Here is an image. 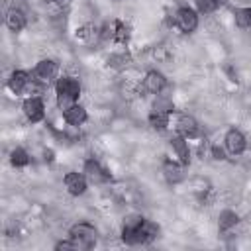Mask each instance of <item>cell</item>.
Returning <instances> with one entry per match:
<instances>
[{
  "label": "cell",
  "mask_w": 251,
  "mask_h": 251,
  "mask_svg": "<svg viewBox=\"0 0 251 251\" xmlns=\"http://www.w3.org/2000/svg\"><path fill=\"white\" fill-rule=\"evenodd\" d=\"M92 35H96V27H92V25H84V27L76 29V37H80V39H90Z\"/></svg>",
  "instance_id": "cell-22"
},
{
  "label": "cell",
  "mask_w": 251,
  "mask_h": 251,
  "mask_svg": "<svg viewBox=\"0 0 251 251\" xmlns=\"http://www.w3.org/2000/svg\"><path fill=\"white\" fill-rule=\"evenodd\" d=\"M153 110H161V112H167V114H171V110H173V104L169 102V100H157L155 102V106H153Z\"/></svg>",
  "instance_id": "cell-23"
},
{
  "label": "cell",
  "mask_w": 251,
  "mask_h": 251,
  "mask_svg": "<svg viewBox=\"0 0 251 251\" xmlns=\"http://www.w3.org/2000/svg\"><path fill=\"white\" fill-rule=\"evenodd\" d=\"M235 24L239 27H251V8L235 10Z\"/></svg>",
  "instance_id": "cell-19"
},
{
  "label": "cell",
  "mask_w": 251,
  "mask_h": 251,
  "mask_svg": "<svg viewBox=\"0 0 251 251\" xmlns=\"http://www.w3.org/2000/svg\"><path fill=\"white\" fill-rule=\"evenodd\" d=\"M29 82H31V76L25 71H14L10 80H8V86L12 88V92L20 94V92H24L29 86Z\"/></svg>",
  "instance_id": "cell-11"
},
{
  "label": "cell",
  "mask_w": 251,
  "mask_h": 251,
  "mask_svg": "<svg viewBox=\"0 0 251 251\" xmlns=\"http://www.w3.org/2000/svg\"><path fill=\"white\" fill-rule=\"evenodd\" d=\"M69 237L75 243V249H90L96 243V229L90 224H76L71 227Z\"/></svg>",
  "instance_id": "cell-3"
},
{
  "label": "cell",
  "mask_w": 251,
  "mask_h": 251,
  "mask_svg": "<svg viewBox=\"0 0 251 251\" xmlns=\"http://www.w3.org/2000/svg\"><path fill=\"white\" fill-rule=\"evenodd\" d=\"M55 2H57V4H59V6H63V4H67V2H69V0H55Z\"/></svg>",
  "instance_id": "cell-24"
},
{
  "label": "cell",
  "mask_w": 251,
  "mask_h": 251,
  "mask_svg": "<svg viewBox=\"0 0 251 251\" xmlns=\"http://www.w3.org/2000/svg\"><path fill=\"white\" fill-rule=\"evenodd\" d=\"M10 161H12L14 167H25L29 163V157H27V153L24 149H14L12 155H10Z\"/></svg>",
  "instance_id": "cell-20"
},
{
  "label": "cell",
  "mask_w": 251,
  "mask_h": 251,
  "mask_svg": "<svg viewBox=\"0 0 251 251\" xmlns=\"http://www.w3.org/2000/svg\"><path fill=\"white\" fill-rule=\"evenodd\" d=\"M6 25L12 29V31H22L25 27V16L24 12L20 10H10L8 16H6Z\"/></svg>",
  "instance_id": "cell-15"
},
{
  "label": "cell",
  "mask_w": 251,
  "mask_h": 251,
  "mask_svg": "<svg viewBox=\"0 0 251 251\" xmlns=\"http://www.w3.org/2000/svg\"><path fill=\"white\" fill-rule=\"evenodd\" d=\"M84 175H86V178L88 180H92V182H106V180H110V175L100 167V163L98 161H94V159H88L86 163H84Z\"/></svg>",
  "instance_id": "cell-7"
},
{
  "label": "cell",
  "mask_w": 251,
  "mask_h": 251,
  "mask_svg": "<svg viewBox=\"0 0 251 251\" xmlns=\"http://www.w3.org/2000/svg\"><path fill=\"white\" fill-rule=\"evenodd\" d=\"M165 84H167L165 76H163L161 73H157V71H149V73L145 75V78H143V86H145V90L151 92V94H159V92L165 88Z\"/></svg>",
  "instance_id": "cell-9"
},
{
  "label": "cell",
  "mask_w": 251,
  "mask_h": 251,
  "mask_svg": "<svg viewBox=\"0 0 251 251\" xmlns=\"http://www.w3.org/2000/svg\"><path fill=\"white\" fill-rule=\"evenodd\" d=\"M226 147L231 155H241L247 147V141H245V135L239 131V129H229L226 133Z\"/></svg>",
  "instance_id": "cell-6"
},
{
  "label": "cell",
  "mask_w": 251,
  "mask_h": 251,
  "mask_svg": "<svg viewBox=\"0 0 251 251\" xmlns=\"http://www.w3.org/2000/svg\"><path fill=\"white\" fill-rule=\"evenodd\" d=\"M80 94V84L76 78L73 76H63L57 80V104L65 110L69 106H73L76 102Z\"/></svg>",
  "instance_id": "cell-2"
},
{
  "label": "cell",
  "mask_w": 251,
  "mask_h": 251,
  "mask_svg": "<svg viewBox=\"0 0 251 251\" xmlns=\"http://www.w3.org/2000/svg\"><path fill=\"white\" fill-rule=\"evenodd\" d=\"M157 233H159V227L141 216H127L124 220V226H122V239L127 245L147 243V241L155 239Z\"/></svg>",
  "instance_id": "cell-1"
},
{
  "label": "cell",
  "mask_w": 251,
  "mask_h": 251,
  "mask_svg": "<svg viewBox=\"0 0 251 251\" xmlns=\"http://www.w3.org/2000/svg\"><path fill=\"white\" fill-rule=\"evenodd\" d=\"M175 24H176V27H178L180 31L190 33V31H194L196 25H198V16H196L190 8H180V10H176V14H175Z\"/></svg>",
  "instance_id": "cell-5"
},
{
  "label": "cell",
  "mask_w": 251,
  "mask_h": 251,
  "mask_svg": "<svg viewBox=\"0 0 251 251\" xmlns=\"http://www.w3.org/2000/svg\"><path fill=\"white\" fill-rule=\"evenodd\" d=\"M176 129L184 137H196L198 135V124L192 116H180L176 120Z\"/></svg>",
  "instance_id": "cell-13"
},
{
  "label": "cell",
  "mask_w": 251,
  "mask_h": 251,
  "mask_svg": "<svg viewBox=\"0 0 251 251\" xmlns=\"http://www.w3.org/2000/svg\"><path fill=\"white\" fill-rule=\"evenodd\" d=\"M163 171H165V176H167L169 182H180V180L184 178V175H182V167H180L178 163L167 161L165 167H163Z\"/></svg>",
  "instance_id": "cell-16"
},
{
  "label": "cell",
  "mask_w": 251,
  "mask_h": 251,
  "mask_svg": "<svg viewBox=\"0 0 251 251\" xmlns=\"http://www.w3.org/2000/svg\"><path fill=\"white\" fill-rule=\"evenodd\" d=\"M235 224H237V214H235V212H231V210H224V212L220 214V222H218L220 231H226V229H229V227L235 226Z\"/></svg>",
  "instance_id": "cell-18"
},
{
  "label": "cell",
  "mask_w": 251,
  "mask_h": 251,
  "mask_svg": "<svg viewBox=\"0 0 251 251\" xmlns=\"http://www.w3.org/2000/svg\"><path fill=\"white\" fill-rule=\"evenodd\" d=\"M149 124L155 129H165L169 126V114L167 112H161V110H153L149 114Z\"/></svg>",
  "instance_id": "cell-17"
},
{
  "label": "cell",
  "mask_w": 251,
  "mask_h": 251,
  "mask_svg": "<svg viewBox=\"0 0 251 251\" xmlns=\"http://www.w3.org/2000/svg\"><path fill=\"white\" fill-rule=\"evenodd\" d=\"M63 118L71 126H80L86 120V110L82 106H78V104H73V106H69V108L63 110Z\"/></svg>",
  "instance_id": "cell-12"
},
{
  "label": "cell",
  "mask_w": 251,
  "mask_h": 251,
  "mask_svg": "<svg viewBox=\"0 0 251 251\" xmlns=\"http://www.w3.org/2000/svg\"><path fill=\"white\" fill-rule=\"evenodd\" d=\"M171 147L175 149V153L178 155L180 163H188L190 161V153H188V143L184 141V135H173L171 137Z\"/></svg>",
  "instance_id": "cell-14"
},
{
  "label": "cell",
  "mask_w": 251,
  "mask_h": 251,
  "mask_svg": "<svg viewBox=\"0 0 251 251\" xmlns=\"http://www.w3.org/2000/svg\"><path fill=\"white\" fill-rule=\"evenodd\" d=\"M55 75H57V63L51 61V59H43V61H39L35 65L31 82H35L39 86H47L55 78Z\"/></svg>",
  "instance_id": "cell-4"
},
{
  "label": "cell",
  "mask_w": 251,
  "mask_h": 251,
  "mask_svg": "<svg viewBox=\"0 0 251 251\" xmlns=\"http://www.w3.org/2000/svg\"><path fill=\"white\" fill-rule=\"evenodd\" d=\"M24 114L29 122H39L43 120V102L39 98H27L24 102Z\"/></svg>",
  "instance_id": "cell-10"
},
{
  "label": "cell",
  "mask_w": 251,
  "mask_h": 251,
  "mask_svg": "<svg viewBox=\"0 0 251 251\" xmlns=\"http://www.w3.org/2000/svg\"><path fill=\"white\" fill-rule=\"evenodd\" d=\"M65 186L71 194L78 196L86 190V176L80 175V173H67L65 175Z\"/></svg>",
  "instance_id": "cell-8"
},
{
  "label": "cell",
  "mask_w": 251,
  "mask_h": 251,
  "mask_svg": "<svg viewBox=\"0 0 251 251\" xmlns=\"http://www.w3.org/2000/svg\"><path fill=\"white\" fill-rule=\"evenodd\" d=\"M196 8L200 14H212L218 8V0H196Z\"/></svg>",
  "instance_id": "cell-21"
}]
</instances>
